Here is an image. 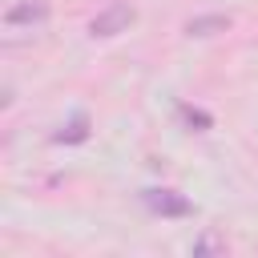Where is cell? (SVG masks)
I'll return each mask as SVG.
<instances>
[{"mask_svg":"<svg viewBox=\"0 0 258 258\" xmlns=\"http://www.w3.org/2000/svg\"><path fill=\"white\" fill-rule=\"evenodd\" d=\"M141 202H145L153 214H161V218H185V214H194L189 198H181L177 189H145Z\"/></svg>","mask_w":258,"mask_h":258,"instance_id":"7a4b0ae2","label":"cell"},{"mask_svg":"<svg viewBox=\"0 0 258 258\" xmlns=\"http://www.w3.org/2000/svg\"><path fill=\"white\" fill-rule=\"evenodd\" d=\"M181 117L189 121V125H198V129H210L214 121H210V113H202V109H189V105H181Z\"/></svg>","mask_w":258,"mask_h":258,"instance_id":"8992f818","label":"cell"},{"mask_svg":"<svg viewBox=\"0 0 258 258\" xmlns=\"http://www.w3.org/2000/svg\"><path fill=\"white\" fill-rule=\"evenodd\" d=\"M48 16V4L44 0H20V4H12L8 12H4V20L12 24V28H20V24H40Z\"/></svg>","mask_w":258,"mask_h":258,"instance_id":"3957f363","label":"cell"},{"mask_svg":"<svg viewBox=\"0 0 258 258\" xmlns=\"http://www.w3.org/2000/svg\"><path fill=\"white\" fill-rule=\"evenodd\" d=\"M230 28V16H194L185 24L189 36H214V32H226Z\"/></svg>","mask_w":258,"mask_h":258,"instance_id":"277c9868","label":"cell"},{"mask_svg":"<svg viewBox=\"0 0 258 258\" xmlns=\"http://www.w3.org/2000/svg\"><path fill=\"white\" fill-rule=\"evenodd\" d=\"M85 137H89V121H85V117H77L69 129L56 133V141H85Z\"/></svg>","mask_w":258,"mask_h":258,"instance_id":"5b68a950","label":"cell"},{"mask_svg":"<svg viewBox=\"0 0 258 258\" xmlns=\"http://www.w3.org/2000/svg\"><path fill=\"white\" fill-rule=\"evenodd\" d=\"M214 250H222V242H214V238H206V242L194 246V254H214Z\"/></svg>","mask_w":258,"mask_h":258,"instance_id":"52a82bcc","label":"cell"},{"mask_svg":"<svg viewBox=\"0 0 258 258\" xmlns=\"http://www.w3.org/2000/svg\"><path fill=\"white\" fill-rule=\"evenodd\" d=\"M133 16H137V12H133L129 4H121V0H117V4H109L105 12H97V16H93L89 32H93V36H117V32H125V28L133 24Z\"/></svg>","mask_w":258,"mask_h":258,"instance_id":"6da1fadb","label":"cell"}]
</instances>
